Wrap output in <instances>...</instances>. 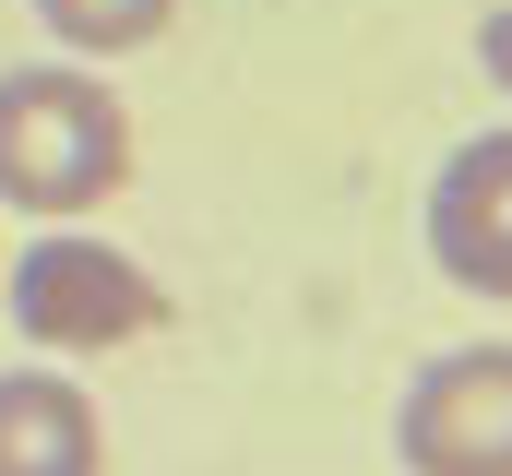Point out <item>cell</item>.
Masks as SVG:
<instances>
[{"label":"cell","mask_w":512,"mask_h":476,"mask_svg":"<svg viewBox=\"0 0 512 476\" xmlns=\"http://www.w3.org/2000/svg\"><path fill=\"white\" fill-rule=\"evenodd\" d=\"M131 179V119L96 60H24L0 72V203L12 215H84Z\"/></svg>","instance_id":"obj_1"},{"label":"cell","mask_w":512,"mask_h":476,"mask_svg":"<svg viewBox=\"0 0 512 476\" xmlns=\"http://www.w3.org/2000/svg\"><path fill=\"white\" fill-rule=\"evenodd\" d=\"M0 298H12L24 346L48 357H108L167 322V286L108 238H24V262H0Z\"/></svg>","instance_id":"obj_2"},{"label":"cell","mask_w":512,"mask_h":476,"mask_svg":"<svg viewBox=\"0 0 512 476\" xmlns=\"http://www.w3.org/2000/svg\"><path fill=\"white\" fill-rule=\"evenodd\" d=\"M405 476H512V346H453L429 357L393 405Z\"/></svg>","instance_id":"obj_3"},{"label":"cell","mask_w":512,"mask_h":476,"mask_svg":"<svg viewBox=\"0 0 512 476\" xmlns=\"http://www.w3.org/2000/svg\"><path fill=\"white\" fill-rule=\"evenodd\" d=\"M429 250L465 298H512V131H477L441 191H429Z\"/></svg>","instance_id":"obj_4"},{"label":"cell","mask_w":512,"mask_h":476,"mask_svg":"<svg viewBox=\"0 0 512 476\" xmlns=\"http://www.w3.org/2000/svg\"><path fill=\"white\" fill-rule=\"evenodd\" d=\"M0 476H108V417L72 369H0Z\"/></svg>","instance_id":"obj_5"},{"label":"cell","mask_w":512,"mask_h":476,"mask_svg":"<svg viewBox=\"0 0 512 476\" xmlns=\"http://www.w3.org/2000/svg\"><path fill=\"white\" fill-rule=\"evenodd\" d=\"M167 12H179V0H36V24H48L72 60H131V48H155Z\"/></svg>","instance_id":"obj_6"},{"label":"cell","mask_w":512,"mask_h":476,"mask_svg":"<svg viewBox=\"0 0 512 476\" xmlns=\"http://www.w3.org/2000/svg\"><path fill=\"white\" fill-rule=\"evenodd\" d=\"M477 60H489V84L512 96V12H489V24H477Z\"/></svg>","instance_id":"obj_7"}]
</instances>
